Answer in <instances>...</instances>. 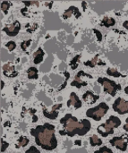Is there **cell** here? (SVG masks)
<instances>
[{"label": "cell", "mask_w": 128, "mask_h": 153, "mask_svg": "<svg viewBox=\"0 0 128 153\" xmlns=\"http://www.w3.org/2000/svg\"><path fill=\"white\" fill-rule=\"evenodd\" d=\"M22 3L25 4V7H28L31 4H36L37 6H39V3L38 1H34V2H26V1H23Z\"/></svg>", "instance_id": "4dcf8cb0"}, {"label": "cell", "mask_w": 128, "mask_h": 153, "mask_svg": "<svg viewBox=\"0 0 128 153\" xmlns=\"http://www.w3.org/2000/svg\"><path fill=\"white\" fill-rule=\"evenodd\" d=\"M88 83L84 81H83L81 79V75L79 74H77L74 77V80L71 82V86H74V87H76L78 89L82 88L83 86H86Z\"/></svg>", "instance_id": "9a60e30c"}, {"label": "cell", "mask_w": 128, "mask_h": 153, "mask_svg": "<svg viewBox=\"0 0 128 153\" xmlns=\"http://www.w3.org/2000/svg\"><path fill=\"white\" fill-rule=\"evenodd\" d=\"M44 55H45V53H44L43 49L41 48H39L38 50L33 54V63L35 65L40 64L44 59Z\"/></svg>", "instance_id": "5bb4252c"}, {"label": "cell", "mask_w": 128, "mask_h": 153, "mask_svg": "<svg viewBox=\"0 0 128 153\" xmlns=\"http://www.w3.org/2000/svg\"><path fill=\"white\" fill-rule=\"evenodd\" d=\"M107 74H108L109 76H113V77H116V78H118V77H125V75L121 74V73L118 72V71H117L116 69H114V68H109V69L107 70Z\"/></svg>", "instance_id": "44dd1931"}, {"label": "cell", "mask_w": 128, "mask_h": 153, "mask_svg": "<svg viewBox=\"0 0 128 153\" xmlns=\"http://www.w3.org/2000/svg\"><path fill=\"white\" fill-rule=\"evenodd\" d=\"M82 5H83V11H85V10H86V5H87L86 2H83V3H82Z\"/></svg>", "instance_id": "d590c367"}, {"label": "cell", "mask_w": 128, "mask_h": 153, "mask_svg": "<svg viewBox=\"0 0 128 153\" xmlns=\"http://www.w3.org/2000/svg\"><path fill=\"white\" fill-rule=\"evenodd\" d=\"M97 82L103 86L104 92L109 93L112 97L116 96L117 91H120L122 89L120 84H118L114 81H112L110 79H108V78H105V77H99Z\"/></svg>", "instance_id": "5b68a950"}, {"label": "cell", "mask_w": 128, "mask_h": 153, "mask_svg": "<svg viewBox=\"0 0 128 153\" xmlns=\"http://www.w3.org/2000/svg\"><path fill=\"white\" fill-rule=\"evenodd\" d=\"M110 144L117 149H118L121 152H126L127 150L128 145V135L123 134L122 136H117L113 137L109 141Z\"/></svg>", "instance_id": "8992f818"}, {"label": "cell", "mask_w": 128, "mask_h": 153, "mask_svg": "<svg viewBox=\"0 0 128 153\" xmlns=\"http://www.w3.org/2000/svg\"><path fill=\"white\" fill-rule=\"evenodd\" d=\"M90 144L92 147H96V146H100L102 144V140L100 139L97 135H92L90 137Z\"/></svg>", "instance_id": "ac0fdd59"}, {"label": "cell", "mask_w": 128, "mask_h": 153, "mask_svg": "<svg viewBox=\"0 0 128 153\" xmlns=\"http://www.w3.org/2000/svg\"><path fill=\"white\" fill-rule=\"evenodd\" d=\"M60 124L63 126V130L59 131V134L62 136L67 135L69 137H74L76 134L83 136L90 132L92 127L89 120L83 119L79 122L78 119L71 114H66L63 118H61Z\"/></svg>", "instance_id": "7a4b0ae2"}, {"label": "cell", "mask_w": 128, "mask_h": 153, "mask_svg": "<svg viewBox=\"0 0 128 153\" xmlns=\"http://www.w3.org/2000/svg\"><path fill=\"white\" fill-rule=\"evenodd\" d=\"M9 146V143L7 142H4L3 139L1 141V152H4V151L8 148Z\"/></svg>", "instance_id": "83f0119b"}, {"label": "cell", "mask_w": 128, "mask_h": 153, "mask_svg": "<svg viewBox=\"0 0 128 153\" xmlns=\"http://www.w3.org/2000/svg\"><path fill=\"white\" fill-rule=\"evenodd\" d=\"M100 99V95H96L93 92L88 91L83 95V100L88 104H93Z\"/></svg>", "instance_id": "4fadbf2b"}, {"label": "cell", "mask_w": 128, "mask_h": 153, "mask_svg": "<svg viewBox=\"0 0 128 153\" xmlns=\"http://www.w3.org/2000/svg\"><path fill=\"white\" fill-rule=\"evenodd\" d=\"M98 58H99V55H96V56L93 57V59L89 60V61H87V62H84V65L89 66V67H94L96 65H98V62H99Z\"/></svg>", "instance_id": "7402d4cb"}, {"label": "cell", "mask_w": 128, "mask_h": 153, "mask_svg": "<svg viewBox=\"0 0 128 153\" xmlns=\"http://www.w3.org/2000/svg\"><path fill=\"white\" fill-rule=\"evenodd\" d=\"M62 104H56L52 107L51 110L48 111L46 107H43L42 108V112H43V115L46 118H48V119H51V120H54L56 119L57 117H58V110L62 108Z\"/></svg>", "instance_id": "ba28073f"}, {"label": "cell", "mask_w": 128, "mask_h": 153, "mask_svg": "<svg viewBox=\"0 0 128 153\" xmlns=\"http://www.w3.org/2000/svg\"><path fill=\"white\" fill-rule=\"evenodd\" d=\"M37 121H38V117L35 116V115H33L32 116V123H36Z\"/></svg>", "instance_id": "d6a6232c"}, {"label": "cell", "mask_w": 128, "mask_h": 153, "mask_svg": "<svg viewBox=\"0 0 128 153\" xmlns=\"http://www.w3.org/2000/svg\"><path fill=\"white\" fill-rule=\"evenodd\" d=\"M121 126V120L115 116H110L106 123L101 124L97 128V132L103 137H107L114 134V129Z\"/></svg>", "instance_id": "3957f363"}, {"label": "cell", "mask_w": 128, "mask_h": 153, "mask_svg": "<svg viewBox=\"0 0 128 153\" xmlns=\"http://www.w3.org/2000/svg\"><path fill=\"white\" fill-rule=\"evenodd\" d=\"M38 69L34 66L30 67L27 70V75H28V79L30 80H36L39 78V74H38Z\"/></svg>", "instance_id": "2e32d148"}, {"label": "cell", "mask_w": 128, "mask_h": 153, "mask_svg": "<svg viewBox=\"0 0 128 153\" xmlns=\"http://www.w3.org/2000/svg\"><path fill=\"white\" fill-rule=\"evenodd\" d=\"M64 75L65 76V82L61 85V87L59 88V90L58 91H61V90H63V89H65V86H66V84H67V82H68V79L70 78V74L68 73V72H64Z\"/></svg>", "instance_id": "d4e9b609"}, {"label": "cell", "mask_w": 128, "mask_h": 153, "mask_svg": "<svg viewBox=\"0 0 128 153\" xmlns=\"http://www.w3.org/2000/svg\"><path fill=\"white\" fill-rule=\"evenodd\" d=\"M31 39H29V40H25V41H23V42H22L21 43V48L23 50V51H26V49H27V48L31 45Z\"/></svg>", "instance_id": "4316f807"}, {"label": "cell", "mask_w": 128, "mask_h": 153, "mask_svg": "<svg viewBox=\"0 0 128 153\" xmlns=\"http://www.w3.org/2000/svg\"><path fill=\"white\" fill-rule=\"evenodd\" d=\"M94 153H114V152H112V150H111V149L108 148L107 146H104V147H101L100 150H98V151L94 152Z\"/></svg>", "instance_id": "484cf974"}, {"label": "cell", "mask_w": 128, "mask_h": 153, "mask_svg": "<svg viewBox=\"0 0 128 153\" xmlns=\"http://www.w3.org/2000/svg\"><path fill=\"white\" fill-rule=\"evenodd\" d=\"M93 31H94V33L96 34L97 40H98L99 42H100V41L102 40V34H101V32H100L99 30H97V29H93Z\"/></svg>", "instance_id": "f1b7e54d"}, {"label": "cell", "mask_w": 128, "mask_h": 153, "mask_svg": "<svg viewBox=\"0 0 128 153\" xmlns=\"http://www.w3.org/2000/svg\"><path fill=\"white\" fill-rule=\"evenodd\" d=\"M5 47L8 48V50H9L10 52H12L13 50L15 49V48H16V43H15L14 41L11 40V41H9L8 43L5 44Z\"/></svg>", "instance_id": "cb8c5ba5"}, {"label": "cell", "mask_w": 128, "mask_h": 153, "mask_svg": "<svg viewBox=\"0 0 128 153\" xmlns=\"http://www.w3.org/2000/svg\"><path fill=\"white\" fill-rule=\"evenodd\" d=\"M31 134L35 139V143L45 151H53L57 147V140L55 135V126L45 123L31 129Z\"/></svg>", "instance_id": "6da1fadb"}, {"label": "cell", "mask_w": 128, "mask_h": 153, "mask_svg": "<svg viewBox=\"0 0 128 153\" xmlns=\"http://www.w3.org/2000/svg\"><path fill=\"white\" fill-rule=\"evenodd\" d=\"M116 24V20L114 18H110V17H104V19L101 21L100 25L106 28H109L112 27Z\"/></svg>", "instance_id": "e0dca14e"}, {"label": "cell", "mask_w": 128, "mask_h": 153, "mask_svg": "<svg viewBox=\"0 0 128 153\" xmlns=\"http://www.w3.org/2000/svg\"><path fill=\"white\" fill-rule=\"evenodd\" d=\"M20 30H21V23L18 21H15L12 24L6 25L3 29V31H4L9 37H14L19 33Z\"/></svg>", "instance_id": "9c48e42d"}, {"label": "cell", "mask_w": 128, "mask_h": 153, "mask_svg": "<svg viewBox=\"0 0 128 153\" xmlns=\"http://www.w3.org/2000/svg\"><path fill=\"white\" fill-rule=\"evenodd\" d=\"M1 85H2V86H1V89H3V88H4V82H3V81H1Z\"/></svg>", "instance_id": "74e56055"}, {"label": "cell", "mask_w": 128, "mask_h": 153, "mask_svg": "<svg viewBox=\"0 0 128 153\" xmlns=\"http://www.w3.org/2000/svg\"><path fill=\"white\" fill-rule=\"evenodd\" d=\"M73 14H75V18H79V17L81 16L80 11H79L78 8L75 7V6H70L67 10H65V11L64 12L62 17H63V19L65 20V19H68L69 17H71Z\"/></svg>", "instance_id": "7c38bea8"}, {"label": "cell", "mask_w": 128, "mask_h": 153, "mask_svg": "<svg viewBox=\"0 0 128 153\" xmlns=\"http://www.w3.org/2000/svg\"><path fill=\"white\" fill-rule=\"evenodd\" d=\"M126 122H127V124L124 126V129H125V131H127L128 132V117L127 118V120H126Z\"/></svg>", "instance_id": "1f68e13d"}, {"label": "cell", "mask_w": 128, "mask_h": 153, "mask_svg": "<svg viewBox=\"0 0 128 153\" xmlns=\"http://www.w3.org/2000/svg\"><path fill=\"white\" fill-rule=\"evenodd\" d=\"M3 74L8 78H13L18 75V73L15 72V67L12 63H6L3 66Z\"/></svg>", "instance_id": "30bf717a"}, {"label": "cell", "mask_w": 128, "mask_h": 153, "mask_svg": "<svg viewBox=\"0 0 128 153\" xmlns=\"http://www.w3.org/2000/svg\"><path fill=\"white\" fill-rule=\"evenodd\" d=\"M29 139L26 136H21L18 139V144L16 145V148H20V147H25L27 146V144L29 143Z\"/></svg>", "instance_id": "ffe728a7"}, {"label": "cell", "mask_w": 128, "mask_h": 153, "mask_svg": "<svg viewBox=\"0 0 128 153\" xmlns=\"http://www.w3.org/2000/svg\"><path fill=\"white\" fill-rule=\"evenodd\" d=\"M11 6V3L9 1H3L1 2V10L4 14L8 13V10Z\"/></svg>", "instance_id": "603a6c76"}, {"label": "cell", "mask_w": 128, "mask_h": 153, "mask_svg": "<svg viewBox=\"0 0 128 153\" xmlns=\"http://www.w3.org/2000/svg\"><path fill=\"white\" fill-rule=\"evenodd\" d=\"M109 109V107L105 102H101L95 108L88 109L86 111V116L90 118H92L95 121H100L102 117L107 114Z\"/></svg>", "instance_id": "277c9868"}, {"label": "cell", "mask_w": 128, "mask_h": 153, "mask_svg": "<svg viewBox=\"0 0 128 153\" xmlns=\"http://www.w3.org/2000/svg\"><path fill=\"white\" fill-rule=\"evenodd\" d=\"M82 101L80 100L79 97L76 95L75 92H72L70 94V98H69V100L67 101V107H71V106H74L75 108V109H79L82 108Z\"/></svg>", "instance_id": "8fae6325"}, {"label": "cell", "mask_w": 128, "mask_h": 153, "mask_svg": "<svg viewBox=\"0 0 128 153\" xmlns=\"http://www.w3.org/2000/svg\"><path fill=\"white\" fill-rule=\"evenodd\" d=\"M74 144H75V145L81 146V145H82V141H81V140H76V141L74 142Z\"/></svg>", "instance_id": "836d02e7"}, {"label": "cell", "mask_w": 128, "mask_h": 153, "mask_svg": "<svg viewBox=\"0 0 128 153\" xmlns=\"http://www.w3.org/2000/svg\"><path fill=\"white\" fill-rule=\"evenodd\" d=\"M80 59H81V55H77L70 61V66L73 70H75L78 67V65H79L78 64H79Z\"/></svg>", "instance_id": "d6986e66"}, {"label": "cell", "mask_w": 128, "mask_h": 153, "mask_svg": "<svg viewBox=\"0 0 128 153\" xmlns=\"http://www.w3.org/2000/svg\"><path fill=\"white\" fill-rule=\"evenodd\" d=\"M125 92H126V94H127L128 95V86L125 88Z\"/></svg>", "instance_id": "8d00e7d4"}, {"label": "cell", "mask_w": 128, "mask_h": 153, "mask_svg": "<svg viewBox=\"0 0 128 153\" xmlns=\"http://www.w3.org/2000/svg\"><path fill=\"white\" fill-rule=\"evenodd\" d=\"M25 153H41L35 146H31V147H30V149L29 150H27Z\"/></svg>", "instance_id": "f546056e"}, {"label": "cell", "mask_w": 128, "mask_h": 153, "mask_svg": "<svg viewBox=\"0 0 128 153\" xmlns=\"http://www.w3.org/2000/svg\"><path fill=\"white\" fill-rule=\"evenodd\" d=\"M123 27H124L125 29L128 30V21H126V22H124V23H123Z\"/></svg>", "instance_id": "e575fe53"}, {"label": "cell", "mask_w": 128, "mask_h": 153, "mask_svg": "<svg viewBox=\"0 0 128 153\" xmlns=\"http://www.w3.org/2000/svg\"><path fill=\"white\" fill-rule=\"evenodd\" d=\"M113 110L119 115H126L128 113V101L122 98H118L113 103Z\"/></svg>", "instance_id": "52a82bcc"}]
</instances>
